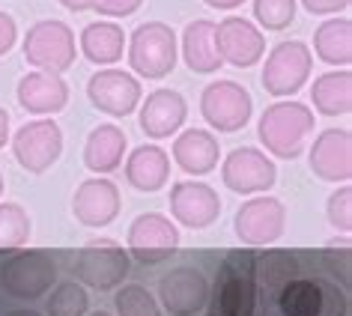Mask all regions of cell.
I'll return each instance as SVG.
<instances>
[{"label": "cell", "mask_w": 352, "mask_h": 316, "mask_svg": "<svg viewBox=\"0 0 352 316\" xmlns=\"http://www.w3.org/2000/svg\"><path fill=\"white\" fill-rule=\"evenodd\" d=\"M314 126H316V117L305 102L280 99L260 113L257 137H260V144L266 146L269 155L293 161V158L302 155L305 140L314 131Z\"/></svg>", "instance_id": "cell-1"}, {"label": "cell", "mask_w": 352, "mask_h": 316, "mask_svg": "<svg viewBox=\"0 0 352 316\" xmlns=\"http://www.w3.org/2000/svg\"><path fill=\"white\" fill-rule=\"evenodd\" d=\"M209 298L218 316H257V284H254V253L230 251L218 266Z\"/></svg>", "instance_id": "cell-2"}, {"label": "cell", "mask_w": 352, "mask_h": 316, "mask_svg": "<svg viewBox=\"0 0 352 316\" xmlns=\"http://www.w3.org/2000/svg\"><path fill=\"white\" fill-rule=\"evenodd\" d=\"M176 57H179V39L164 21H146L129 36V66L146 81L170 75L176 69Z\"/></svg>", "instance_id": "cell-3"}, {"label": "cell", "mask_w": 352, "mask_h": 316, "mask_svg": "<svg viewBox=\"0 0 352 316\" xmlns=\"http://www.w3.org/2000/svg\"><path fill=\"white\" fill-rule=\"evenodd\" d=\"M21 48H24V60L33 69L54 72V75H63L66 69H72L78 57L72 27L57 19H45V21L33 24L21 42Z\"/></svg>", "instance_id": "cell-4"}, {"label": "cell", "mask_w": 352, "mask_h": 316, "mask_svg": "<svg viewBox=\"0 0 352 316\" xmlns=\"http://www.w3.org/2000/svg\"><path fill=\"white\" fill-rule=\"evenodd\" d=\"M57 284V262L48 251L12 253L0 266V286L19 302H36Z\"/></svg>", "instance_id": "cell-5"}, {"label": "cell", "mask_w": 352, "mask_h": 316, "mask_svg": "<svg viewBox=\"0 0 352 316\" xmlns=\"http://www.w3.org/2000/svg\"><path fill=\"white\" fill-rule=\"evenodd\" d=\"M72 275L81 286L90 289H117L129 275V251L113 239H93L87 242L72 260Z\"/></svg>", "instance_id": "cell-6"}, {"label": "cell", "mask_w": 352, "mask_h": 316, "mask_svg": "<svg viewBox=\"0 0 352 316\" xmlns=\"http://www.w3.org/2000/svg\"><path fill=\"white\" fill-rule=\"evenodd\" d=\"M200 113L218 135H233L251 122L254 99L242 84L230 81V78H218L200 93Z\"/></svg>", "instance_id": "cell-7"}, {"label": "cell", "mask_w": 352, "mask_h": 316, "mask_svg": "<svg viewBox=\"0 0 352 316\" xmlns=\"http://www.w3.org/2000/svg\"><path fill=\"white\" fill-rule=\"evenodd\" d=\"M314 69V54L305 42L289 39L269 51L263 63V90L275 99H289L307 84Z\"/></svg>", "instance_id": "cell-8"}, {"label": "cell", "mask_w": 352, "mask_h": 316, "mask_svg": "<svg viewBox=\"0 0 352 316\" xmlns=\"http://www.w3.org/2000/svg\"><path fill=\"white\" fill-rule=\"evenodd\" d=\"M12 140V155L28 173H45L51 164H57L63 153V128L57 126L54 117H39L30 120L10 135Z\"/></svg>", "instance_id": "cell-9"}, {"label": "cell", "mask_w": 352, "mask_h": 316, "mask_svg": "<svg viewBox=\"0 0 352 316\" xmlns=\"http://www.w3.org/2000/svg\"><path fill=\"white\" fill-rule=\"evenodd\" d=\"M284 316H343L346 295L338 286L316 278H293L275 298Z\"/></svg>", "instance_id": "cell-10"}, {"label": "cell", "mask_w": 352, "mask_h": 316, "mask_svg": "<svg viewBox=\"0 0 352 316\" xmlns=\"http://www.w3.org/2000/svg\"><path fill=\"white\" fill-rule=\"evenodd\" d=\"M287 227V206L278 197L269 194H254L248 203L239 206V212L233 218V230L239 236L242 245L248 248H263L284 236Z\"/></svg>", "instance_id": "cell-11"}, {"label": "cell", "mask_w": 352, "mask_h": 316, "mask_svg": "<svg viewBox=\"0 0 352 316\" xmlns=\"http://www.w3.org/2000/svg\"><path fill=\"white\" fill-rule=\"evenodd\" d=\"M275 179V158H269L257 146H236L221 161V182L233 194H266Z\"/></svg>", "instance_id": "cell-12"}, {"label": "cell", "mask_w": 352, "mask_h": 316, "mask_svg": "<svg viewBox=\"0 0 352 316\" xmlns=\"http://www.w3.org/2000/svg\"><path fill=\"white\" fill-rule=\"evenodd\" d=\"M179 248V230L176 221H170L162 212H144L129 227V257H135L144 266H155L173 257Z\"/></svg>", "instance_id": "cell-13"}, {"label": "cell", "mask_w": 352, "mask_h": 316, "mask_svg": "<svg viewBox=\"0 0 352 316\" xmlns=\"http://www.w3.org/2000/svg\"><path fill=\"white\" fill-rule=\"evenodd\" d=\"M87 99L93 108H99L108 117H129L140 104V84L131 72L104 66L87 81Z\"/></svg>", "instance_id": "cell-14"}, {"label": "cell", "mask_w": 352, "mask_h": 316, "mask_svg": "<svg viewBox=\"0 0 352 316\" xmlns=\"http://www.w3.org/2000/svg\"><path fill=\"white\" fill-rule=\"evenodd\" d=\"M215 48L221 63L251 69L266 54V39L254 21L242 19V15H227L221 24H215Z\"/></svg>", "instance_id": "cell-15"}, {"label": "cell", "mask_w": 352, "mask_h": 316, "mask_svg": "<svg viewBox=\"0 0 352 316\" xmlns=\"http://www.w3.org/2000/svg\"><path fill=\"white\" fill-rule=\"evenodd\" d=\"M170 215L188 230H206L221 215V197L206 182H173L170 185Z\"/></svg>", "instance_id": "cell-16"}, {"label": "cell", "mask_w": 352, "mask_h": 316, "mask_svg": "<svg viewBox=\"0 0 352 316\" xmlns=\"http://www.w3.org/2000/svg\"><path fill=\"white\" fill-rule=\"evenodd\" d=\"M158 302L170 316H197L209 304V280L197 269H173L158 284Z\"/></svg>", "instance_id": "cell-17"}, {"label": "cell", "mask_w": 352, "mask_h": 316, "mask_svg": "<svg viewBox=\"0 0 352 316\" xmlns=\"http://www.w3.org/2000/svg\"><path fill=\"white\" fill-rule=\"evenodd\" d=\"M311 170L322 182H349L352 177V131L325 128L311 146Z\"/></svg>", "instance_id": "cell-18"}, {"label": "cell", "mask_w": 352, "mask_h": 316, "mask_svg": "<svg viewBox=\"0 0 352 316\" xmlns=\"http://www.w3.org/2000/svg\"><path fill=\"white\" fill-rule=\"evenodd\" d=\"M72 212L84 227H108L120 215V188L104 177L84 179L75 188Z\"/></svg>", "instance_id": "cell-19"}, {"label": "cell", "mask_w": 352, "mask_h": 316, "mask_svg": "<svg viewBox=\"0 0 352 316\" xmlns=\"http://www.w3.org/2000/svg\"><path fill=\"white\" fill-rule=\"evenodd\" d=\"M188 117V102L182 99V93L176 90H153L146 95V102L140 104V131L153 140H164L176 135L182 128V122Z\"/></svg>", "instance_id": "cell-20"}, {"label": "cell", "mask_w": 352, "mask_h": 316, "mask_svg": "<svg viewBox=\"0 0 352 316\" xmlns=\"http://www.w3.org/2000/svg\"><path fill=\"white\" fill-rule=\"evenodd\" d=\"M19 104L28 113L36 117H54L57 111H63L69 104V84L63 81V75L54 72H30L19 81Z\"/></svg>", "instance_id": "cell-21"}, {"label": "cell", "mask_w": 352, "mask_h": 316, "mask_svg": "<svg viewBox=\"0 0 352 316\" xmlns=\"http://www.w3.org/2000/svg\"><path fill=\"white\" fill-rule=\"evenodd\" d=\"M218 158H221L218 137L204 128H188L182 135H176L173 140V161L188 177H206V173H212L218 168Z\"/></svg>", "instance_id": "cell-22"}, {"label": "cell", "mask_w": 352, "mask_h": 316, "mask_svg": "<svg viewBox=\"0 0 352 316\" xmlns=\"http://www.w3.org/2000/svg\"><path fill=\"white\" fill-rule=\"evenodd\" d=\"M126 179L135 191L155 194L170 179V155L158 144H144L131 149V155L126 158Z\"/></svg>", "instance_id": "cell-23"}, {"label": "cell", "mask_w": 352, "mask_h": 316, "mask_svg": "<svg viewBox=\"0 0 352 316\" xmlns=\"http://www.w3.org/2000/svg\"><path fill=\"white\" fill-rule=\"evenodd\" d=\"M126 131L113 122H102L87 135L84 144V164L93 173H113L126 158Z\"/></svg>", "instance_id": "cell-24"}, {"label": "cell", "mask_w": 352, "mask_h": 316, "mask_svg": "<svg viewBox=\"0 0 352 316\" xmlns=\"http://www.w3.org/2000/svg\"><path fill=\"white\" fill-rule=\"evenodd\" d=\"M179 42H182V60L195 75H212L224 66L215 48V24L209 19H197L186 24Z\"/></svg>", "instance_id": "cell-25"}, {"label": "cell", "mask_w": 352, "mask_h": 316, "mask_svg": "<svg viewBox=\"0 0 352 316\" xmlns=\"http://www.w3.org/2000/svg\"><path fill=\"white\" fill-rule=\"evenodd\" d=\"M293 278H298V260L289 251L254 253V284H257V298L263 302H275Z\"/></svg>", "instance_id": "cell-26"}, {"label": "cell", "mask_w": 352, "mask_h": 316, "mask_svg": "<svg viewBox=\"0 0 352 316\" xmlns=\"http://www.w3.org/2000/svg\"><path fill=\"white\" fill-rule=\"evenodd\" d=\"M311 102L314 111H320L322 117H346L352 111V72L334 69V72L314 78Z\"/></svg>", "instance_id": "cell-27"}, {"label": "cell", "mask_w": 352, "mask_h": 316, "mask_svg": "<svg viewBox=\"0 0 352 316\" xmlns=\"http://www.w3.org/2000/svg\"><path fill=\"white\" fill-rule=\"evenodd\" d=\"M122 48H126V33L117 21H93L81 30V54L96 66L120 63Z\"/></svg>", "instance_id": "cell-28"}, {"label": "cell", "mask_w": 352, "mask_h": 316, "mask_svg": "<svg viewBox=\"0 0 352 316\" xmlns=\"http://www.w3.org/2000/svg\"><path fill=\"white\" fill-rule=\"evenodd\" d=\"M329 66L349 69L352 63V21L349 19H329L314 33V51Z\"/></svg>", "instance_id": "cell-29"}, {"label": "cell", "mask_w": 352, "mask_h": 316, "mask_svg": "<svg viewBox=\"0 0 352 316\" xmlns=\"http://www.w3.org/2000/svg\"><path fill=\"white\" fill-rule=\"evenodd\" d=\"M48 293H51L45 302L48 316H87L90 295H87V289L78 280H63V284H57Z\"/></svg>", "instance_id": "cell-30"}, {"label": "cell", "mask_w": 352, "mask_h": 316, "mask_svg": "<svg viewBox=\"0 0 352 316\" xmlns=\"http://www.w3.org/2000/svg\"><path fill=\"white\" fill-rule=\"evenodd\" d=\"M30 239V218L19 203H0V251H19Z\"/></svg>", "instance_id": "cell-31"}, {"label": "cell", "mask_w": 352, "mask_h": 316, "mask_svg": "<svg viewBox=\"0 0 352 316\" xmlns=\"http://www.w3.org/2000/svg\"><path fill=\"white\" fill-rule=\"evenodd\" d=\"M113 307H117V316H162L158 298L140 284H120Z\"/></svg>", "instance_id": "cell-32"}, {"label": "cell", "mask_w": 352, "mask_h": 316, "mask_svg": "<svg viewBox=\"0 0 352 316\" xmlns=\"http://www.w3.org/2000/svg\"><path fill=\"white\" fill-rule=\"evenodd\" d=\"M254 19L263 30H284L296 21V0H254Z\"/></svg>", "instance_id": "cell-33"}, {"label": "cell", "mask_w": 352, "mask_h": 316, "mask_svg": "<svg viewBox=\"0 0 352 316\" xmlns=\"http://www.w3.org/2000/svg\"><path fill=\"white\" fill-rule=\"evenodd\" d=\"M325 215L334 230H340L343 236H349L352 230V185L343 182L340 188H334L329 200H325Z\"/></svg>", "instance_id": "cell-34"}, {"label": "cell", "mask_w": 352, "mask_h": 316, "mask_svg": "<svg viewBox=\"0 0 352 316\" xmlns=\"http://www.w3.org/2000/svg\"><path fill=\"white\" fill-rule=\"evenodd\" d=\"M322 262L329 269L331 278H338L343 289H349V278H352V251H349V236L343 239H331L325 245V253H322Z\"/></svg>", "instance_id": "cell-35"}, {"label": "cell", "mask_w": 352, "mask_h": 316, "mask_svg": "<svg viewBox=\"0 0 352 316\" xmlns=\"http://www.w3.org/2000/svg\"><path fill=\"white\" fill-rule=\"evenodd\" d=\"M144 0H93V10L104 15L108 21L113 19H126V15H135L140 10Z\"/></svg>", "instance_id": "cell-36"}, {"label": "cell", "mask_w": 352, "mask_h": 316, "mask_svg": "<svg viewBox=\"0 0 352 316\" xmlns=\"http://www.w3.org/2000/svg\"><path fill=\"white\" fill-rule=\"evenodd\" d=\"M15 42H19V24H15L12 15L0 12V57L10 54L15 48Z\"/></svg>", "instance_id": "cell-37"}, {"label": "cell", "mask_w": 352, "mask_h": 316, "mask_svg": "<svg viewBox=\"0 0 352 316\" xmlns=\"http://www.w3.org/2000/svg\"><path fill=\"white\" fill-rule=\"evenodd\" d=\"M352 0H302V6L311 15H338L343 12Z\"/></svg>", "instance_id": "cell-38"}, {"label": "cell", "mask_w": 352, "mask_h": 316, "mask_svg": "<svg viewBox=\"0 0 352 316\" xmlns=\"http://www.w3.org/2000/svg\"><path fill=\"white\" fill-rule=\"evenodd\" d=\"M206 6H212V10H221V12H230V10H239L245 0H204Z\"/></svg>", "instance_id": "cell-39"}, {"label": "cell", "mask_w": 352, "mask_h": 316, "mask_svg": "<svg viewBox=\"0 0 352 316\" xmlns=\"http://www.w3.org/2000/svg\"><path fill=\"white\" fill-rule=\"evenodd\" d=\"M60 6H66L69 12H87L93 10V0H57Z\"/></svg>", "instance_id": "cell-40"}, {"label": "cell", "mask_w": 352, "mask_h": 316, "mask_svg": "<svg viewBox=\"0 0 352 316\" xmlns=\"http://www.w3.org/2000/svg\"><path fill=\"white\" fill-rule=\"evenodd\" d=\"M10 144V113L0 108V149Z\"/></svg>", "instance_id": "cell-41"}, {"label": "cell", "mask_w": 352, "mask_h": 316, "mask_svg": "<svg viewBox=\"0 0 352 316\" xmlns=\"http://www.w3.org/2000/svg\"><path fill=\"white\" fill-rule=\"evenodd\" d=\"M6 316H42L39 311H30V307H21V311H12V313H6Z\"/></svg>", "instance_id": "cell-42"}, {"label": "cell", "mask_w": 352, "mask_h": 316, "mask_svg": "<svg viewBox=\"0 0 352 316\" xmlns=\"http://www.w3.org/2000/svg\"><path fill=\"white\" fill-rule=\"evenodd\" d=\"M90 316H113V313H108V311H96V313H90Z\"/></svg>", "instance_id": "cell-43"}, {"label": "cell", "mask_w": 352, "mask_h": 316, "mask_svg": "<svg viewBox=\"0 0 352 316\" xmlns=\"http://www.w3.org/2000/svg\"><path fill=\"white\" fill-rule=\"evenodd\" d=\"M3 185H6V182H3V173H0V197H3Z\"/></svg>", "instance_id": "cell-44"}, {"label": "cell", "mask_w": 352, "mask_h": 316, "mask_svg": "<svg viewBox=\"0 0 352 316\" xmlns=\"http://www.w3.org/2000/svg\"><path fill=\"white\" fill-rule=\"evenodd\" d=\"M209 316H218V313H209Z\"/></svg>", "instance_id": "cell-45"}]
</instances>
